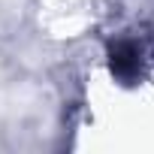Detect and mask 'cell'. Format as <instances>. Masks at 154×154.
Wrapping results in <instances>:
<instances>
[{
	"instance_id": "cell-1",
	"label": "cell",
	"mask_w": 154,
	"mask_h": 154,
	"mask_svg": "<svg viewBox=\"0 0 154 154\" xmlns=\"http://www.w3.org/2000/svg\"><path fill=\"white\" fill-rule=\"evenodd\" d=\"M136 51H133V45H118V48H112V69L121 75V79H127L130 75V69L136 66Z\"/></svg>"
}]
</instances>
